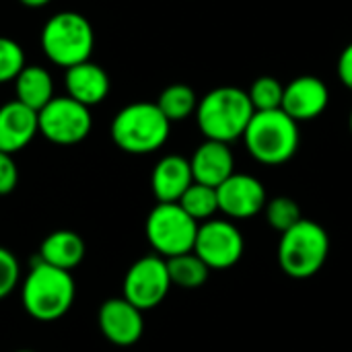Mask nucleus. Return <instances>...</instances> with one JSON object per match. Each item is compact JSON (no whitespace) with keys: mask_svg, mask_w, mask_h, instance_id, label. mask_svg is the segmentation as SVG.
I'll return each mask as SVG.
<instances>
[{"mask_svg":"<svg viewBox=\"0 0 352 352\" xmlns=\"http://www.w3.org/2000/svg\"><path fill=\"white\" fill-rule=\"evenodd\" d=\"M256 109L248 91L237 87H217L208 91L196 107V124L206 140L231 144L243 138Z\"/></svg>","mask_w":352,"mask_h":352,"instance_id":"1","label":"nucleus"},{"mask_svg":"<svg viewBox=\"0 0 352 352\" xmlns=\"http://www.w3.org/2000/svg\"><path fill=\"white\" fill-rule=\"evenodd\" d=\"M76 297V285L68 270L54 268L39 258L31 264L23 285V309L37 322H56L64 318Z\"/></svg>","mask_w":352,"mask_h":352,"instance_id":"2","label":"nucleus"},{"mask_svg":"<svg viewBox=\"0 0 352 352\" xmlns=\"http://www.w3.org/2000/svg\"><path fill=\"white\" fill-rule=\"evenodd\" d=\"M109 134L120 151L128 155H151L167 142L171 122L157 103L136 101L113 116Z\"/></svg>","mask_w":352,"mask_h":352,"instance_id":"3","label":"nucleus"},{"mask_svg":"<svg viewBox=\"0 0 352 352\" xmlns=\"http://www.w3.org/2000/svg\"><path fill=\"white\" fill-rule=\"evenodd\" d=\"M39 47L54 66L64 70L87 62L95 47L93 25L76 10H60L43 23Z\"/></svg>","mask_w":352,"mask_h":352,"instance_id":"4","label":"nucleus"},{"mask_svg":"<svg viewBox=\"0 0 352 352\" xmlns=\"http://www.w3.org/2000/svg\"><path fill=\"white\" fill-rule=\"evenodd\" d=\"M299 142V124L283 109L256 111L243 134L250 157L270 167L289 163L295 157Z\"/></svg>","mask_w":352,"mask_h":352,"instance_id":"5","label":"nucleus"},{"mask_svg":"<svg viewBox=\"0 0 352 352\" xmlns=\"http://www.w3.org/2000/svg\"><path fill=\"white\" fill-rule=\"evenodd\" d=\"M330 254V237L326 229L309 219H301L295 227L280 233L278 241V266L280 270L295 278L305 280L316 276Z\"/></svg>","mask_w":352,"mask_h":352,"instance_id":"6","label":"nucleus"},{"mask_svg":"<svg viewBox=\"0 0 352 352\" xmlns=\"http://www.w3.org/2000/svg\"><path fill=\"white\" fill-rule=\"evenodd\" d=\"M200 223H196L177 202L157 204L146 217V239L157 256L169 260L194 252Z\"/></svg>","mask_w":352,"mask_h":352,"instance_id":"7","label":"nucleus"},{"mask_svg":"<svg viewBox=\"0 0 352 352\" xmlns=\"http://www.w3.org/2000/svg\"><path fill=\"white\" fill-rule=\"evenodd\" d=\"M39 134L58 146H72L82 142L93 128L91 107L74 101L68 95H56L45 107L37 111Z\"/></svg>","mask_w":352,"mask_h":352,"instance_id":"8","label":"nucleus"},{"mask_svg":"<svg viewBox=\"0 0 352 352\" xmlns=\"http://www.w3.org/2000/svg\"><path fill=\"white\" fill-rule=\"evenodd\" d=\"M171 287L167 260L151 254L136 260L128 268L122 285V297L140 311H148L165 301Z\"/></svg>","mask_w":352,"mask_h":352,"instance_id":"9","label":"nucleus"},{"mask_svg":"<svg viewBox=\"0 0 352 352\" xmlns=\"http://www.w3.org/2000/svg\"><path fill=\"white\" fill-rule=\"evenodd\" d=\"M245 252L243 233L229 219H210L198 227L194 254L210 270L233 268Z\"/></svg>","mask_w":352,"mask_h":352,"instance_id":"10","label":"nucleus"},{"mask_svg":"<svg viewBox=\"0 0 352 352\" xmlns=\"http://www.w3.org/2000/svg\"><path fill=\"white\" fill-rule=\"evenodd\" d=\"M219 212L229 221H245L260 214L268 202L264 184L250 173H233L217 188Z\"/></svg>","mask_w":352,"mask_h":352,"instance_id":"11","label":"nucleus"},{"mask_svg":"<svg viewBox=\"0 0 352 352\" xmlns=\"http://www.w3.org/2000/svg\"><path fill=\"white\" fill-rule=\"evenodd\" d=\"M97 324L105 340L116 346H132L142 338L144 320L142 311L124 297H111L101 303Z\"/></svg>","mask_w":352,"mask_h":352,"instance_id":"12","label":"nucleus"},{"mask_svg":"<svg viewBox=\"0 0 352 352\" xmlns=\"http://www.w3.org/2000/svg\"><path fill=\"white\" fill-rule=\"evenodd\" d=\"M328 103H330L328 85L320 76L303 74V76L293 78L285 87L280 109L299 124V122H311L320 118L326 111Z\"/></svg>","mask_w":352,"mask_h":352,"instance_id":"13","label":"nucleus"},{"mask_svg":"<svg viewBox=\"0 0 352 352\" xmlns=\"http://www.w3.org/2000/svg\"><path fill=\"white\" fill-rule=\"evenodd\" d=\"M39 134L37 111L12 99L0 105V151L14 155Z\"/></svg>","mask_w":352,"mask_h":352,"instance_id":"14","label":"nucleus"},{"mask_svg":"<svg viewBox=\"0 0 352 352\" xmlns=\"http://www.w3.org/2000/svg\"><path fill=\"white\" fill-rule=\"evenodd\" d=\"M64 87L68 97L87 107H93L107 99L111 80L105 68L93 60H87L64 70Z\"/></svg>","mask_w":352,"mask_h":352,"instance_id":"15","label":"nucleus"},{"mask_svg":"<svg viewBox=\"0 0 352 352\" xmlns=\"http://www.w3.org/2000/svg\"><path fill=\"white\" fill-rule=\"evenodd\" d=\"M194 182L219 188L235 173V159L231 146L217 140H204L190 157Z\"/></svg>","mask_w":352,"mask_h":352,"instance_id":"16","label":"nucleus"},{"mask_svg":"<svg viewBox=\"0 0 352 352\" xmlns=\"http://www.w3.org/2000/svg\"><path fill=\"white\" fill-rule=\"evenodd\" d=\"M194 184L190 159L182 155H167L157 161L151 173V188L161 204L179 202L186 190Z\"/></svg>","mask_w":352,"mask_h":352,"instance_id":"17","label":"nucleus"},{"mask_svg":"<svg viewBox=\"0 0 352 352\" xmlns=\"http://www.w3.org/2000/svg\"><path fill=\"white\" fill-rule=\"evenodd\" d=\"M85 254H87V248H85L82 237L74 231L60 229V231L50 233L41 241L37 258L54 268L72 272L85 260Z\"/></svg>","mask_w":352,"mask_h":352,"instance_id":"18","label":"nucleus"},{"mask_svg":"<svg viewBox=\"0 0 352 352\" xmlns=\"http://www.w3.org/2000/svg\"><path fill=\"white\" fill-rule=\"evenodd\" d=\"M14 95L16 101L39 111L56 97L52 72L41 64H27L14 78Z\"/></svg>","mask_w":352,"mask_h":352,"instance_id":"19","label":"nucleus"},{"mask_svg":"<svg viewBox=\"0 0 352 352\" xmlns=\"http://www.w3.org/2000/svg\"><path fill=\"white\" fill-rule=\"evenodd\" d=\"M167 270H169L171 285L179 289H188V291L204 287V283L208 280V272H210V268L194 252L169 258Z\"/></svg>","mask_w":352,"mask_h":352,"instance_id":"20","label":"nucleus"},{"mask_svg":"<svg viewBox=\"0 0 352 352\" xmlns=\"http://www.w3.org/2000/svg\"><path fill=\"white\" fill-rule=\"evenodd\" d=\"M155 103L159 105L163 116L173 124V122H182L196 113L198 97L192 87H188L184 82H175V85L165 87Z\"/></svg>","mask_w":352,"mask_h":352,"instance_id":"21","label":"nucleus"},{"mask_svg":"<svg viewBox=\"0 0 352 352\" xmlns=\"http://www.w3.org/2000/svg\"><path fill=\"white\" fill-rule=\"evenodd\" d=\"M177 204L196 223H204V221L214 219V214L219 212V194H217V188H210V186H204V184L194 182L186 190V194L179 198Z\"/></svg>","mask_w":352,"mask_h":352,"instance_id":"22","label":"nucleus"},{"mask_svg":"<svg viewBox=\"0 0 352 352\" xmlns=\"http://www.w3.org/2000/svg\"><path fill=\"white\" fill-rule=\"evenodd\" d=\"M250 101L256 111H272L283 107L285 85L274 76H260L248 89Z\"/></svg>","mask_w":352,"mask_h":352,"instance_id":"23","label":"nucleus"},{"mask_svg":"<svg viewBox=\"0 0 352 352\" xmlns=\"http://www.w3.org/2000/svg\"><path fill=\"white\" fill-rule=\"evenodd\" d=\"M264 212H266L268 225L278 233L289 231L291 227H295L303 219L299 204L289 196H276V198L268 200L264 206Z\"/></svg>","mask_w":352,"mask_h":352,"instance_id":"24","label":"nucleus"},{"mask_svg":"<svg viewBox=\"0 0 352 352\" xmlns=\"http://www.w3.org/2000/svg\"><path fill=\"white\" fill-rule=\"evenodd\" d=\"M27 66L25 50L12 37L0 35V85L14 82L19 72Z\"/></svg>","mask_w":352,"mask_h":352,"instance_id":"25","label":"nucleus"},{"mask_svg":"<svg viewBox=\"0 0 352 352\" xmlns=\"http://www.w3.org/2000/svg\"><path fill=\"white\" fill-rule=\"evenodd\" d=\"M19 278H21V266L16 256L10 250L0 248V301L14 291Z\"/></svg>","mask_w":352,"mask_h":352,"instance_id":"26","label":"nucleus"},{"mask_svg":"<svg viewBox=\"0 0 352 352\" xmlns=\"http://www.w3.org/2000/svg\"><path fill=\"white\" fill-rule=\"evenodd\" d=\"M19 184V167L12 159V155L0 151V196H8L14 192Z\"/></svg>","mask_w":352,"mask_h":352,"instance_id":"27","label":"nucleus"},{"mask_svg":"<svg viewBox=\"0 0 352 352\" xmlns=\"http://www.w3.org/2000/svg\"><path fill=\"white\" fill-rule=\"evenodd\" d=\"M336 72H338L340 82H342L349 91H352V41L340 52L338 64H336Z\"/></svg>","mask_w":352,"mask_h":352,"instance_id":"28","label":"nucleus"},{"mask_svg":"<svg viewBox=\"0 0 352 352\" xmlns=\"http://www.w3.org/2000/svg\"><path fill=\"white\" fill-rule=\"evenodd\" d=\"M23 6H27V8H43V6H47L52 0H19Z\"/></svg>","mask_w":352,"mask_h":352,"instance_id":"29","label":"nucleus"},{"mask_svg":"<svg viewBox=\"0 0 352 352\" xmlns=\"http://www.w3.org/2000/svg\"><path fill=\"white\" fill-rule=\"evenodd\" d=\"M349 128H351V134H352V109H351V116H349Z\"/></svg>","mask_w":352,"mask_h":352,"instance_id":"30","label":"nucleus"},{"mask_svg":"<svg viewBox=\"0 0 352 352\" xmlns=\"http://www.w3.org/2000/svg\"><path fill=\"white\" fill-rule=\"evenodd\" d=\"M16 352H35V351H16Z\"/></svg>","mask_w":352,"mask_h":352,"instance_id":"31","label":"nucleus"}]
</instances>
